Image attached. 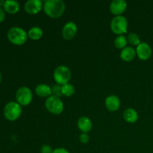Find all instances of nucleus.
I'll list each match as a JSON object with an SVG mask.
<instances>
[{
    "label": "nucleus",
    "instance_id": "obj_1",
    "mask_svg": "<svg viewBox=\"0 0 153 153\" xmlns=\"http://www.w3.org/2000/svg\"><path fill=\"white\" fill-rule=\"evenodd\" d=\"M43 11L52 19H58L64 14L66 4L62 0H47L43 3Z\"/></svg>",
    "mask_w": 153,
    "mask_h": 153
},
{
    "label": "nucleus",
    "instance_id": "obj_2",
    "mask_svg": "<svg viewBox=\"0 0 153 153\" xmlns=\"http://www.w3.org/2000/svg\"><path fill=\"white\" fill-rule=\"evenodd\" d=\"M7 37L9 41L16 46L25 44L28 40V32L20 27H12L7 31Z\"/></svg>",
    "mask_w": 153,
    "mask_h": 153
},
{
    "label": "nucleus",
    "instance_id": "obj_3",
    "mask_svg": "<svg viewBox=\"0 0 153 153\" xmlns=\"http://www.w3.org/2000/svg\"><path fill=\"white\" fill-rule=\"evenodd\" d=\"M22 106L16 102H9L5 105L4 108V116L7 120L16 121L20 117L22 114Z\"/></svg>",
    "mask_w": 153,
    "mask_h": 153
},
{
    "label": "nucleus",
    "instance_id": "obj_4",
    "mask_svg": "<svg viewBox=\"0 0 153 153\" xmlns=\"http://www.w3.org/2000/svg\"><path fill=\"white\" fill-rule=\"evenodd\" d=\"M45 107L48 111L55 115L61 114L64 111V103L61 98L54 95L46 99L45 102Z\"/></svg>",
    "mask_w": 153,
    "mask_h": 153
},
{
    "label": "nucleus",
    "instance_id": "obj_5",
    "mask_svg": "<svg viewBox=\"0 0 153 153\" xmlns=\"http://www.w3.org/2000/svg\"><path fill=\"white\" fill-rule=\"evenodd\" d=\"M72 77L70 69L64 65L56 67L53 73V78L55 82L59 85H64L69 83Z\"/></svg>",
    "mask_w": 153,
    "mask_h": 153
},
{
    "label": "nucleus",
    "instance_id": "obj_6",
    "mask_svg": "<svg viewBox=\"0 0 153 153\" xmlns=\"http://www.w3.org/2000/svg\"><path fill=\"white\" fill-rule=\"evenodd\" d=\"M128 20L124 16H116L111 22V29L117 35H124L128 30Z\"/></svg>",
    "mask_w": 153,
    "mask_h": 153
},
{
    "label": "nucleus",
    "instance_id": "obj_7",
    "mask_svg": "<svg viewBox=\"0 0 153 153\" xmlns=\"http://www.w3.org/2000/svg\"><path fill=\"white\" fill-rule=\"evenodd\" d=\"M33 94L31 89L28 87H21L17 90L16 94V102L21 106L28 105L32 102Z\"/></svg>",
    "mask_w": 153,
    "mask_h": 153
},
{
    "label": "nucleus",
    "instance_id": "obj_8",
    "mask_svg": "<svg viewBox=\"0 0 153 153\" xmlns=\"http://www.w3.org/2000/svg\"><path fill=\"white\" fill-rule=\"evenodd\" d=\"M136 54L141 61H147L152 56V48L146 42H141L136 48Z\"/></svg>",
    "mask_w": 153,
    "mask_h": 153
},
{
    "label": "nucleus",
    "instance_id": "obj_9",
    "mask_svg": "<svg viewBox=\"0 0 153 153\" xmlns=\"http://www.w3.org/2000/svg\"><path fill=\"white\" fill-rule=\"evenodd\" d=\"M43 8V4L40 0H29L25 3L24 9L28 14L34 15L40 13Z\"/></svg>",
    "mask_w": 153,
    "mask_h": 153
},
{
    "label": "nucleus",
    "instance_id": "obj_10",
    "mask_svg": "<svg viewBox=\"0 0 153 153\" xmlns=\"http://www.w3.org/2000/svg\"><path fill=\"white\" fill-rule=\"evenodd\" d=\"M78 31L77 25L74 22H68L64 25L62 29L63 38L66 40H70L74 38Z\"/></svg>",
    "mask_w": 153,
    "mask_h": 153
},
{
    "label": "nucleus",
    "instance_id": "obj_11",
    "mask_svg": "<svg viewBox=\"0 0 153 153\" xmlns=\"http://www.w3.org/2000/svg\"><path fill=\"white\" fill-rule=\"evenodd\" d=\"M110 11L112 14L121 16L127 8V3L124 0H114L110 4Z\"/></svg>",
    "mask_w": 153,
    "mask_h": 153
},
{
    "label": "nucleus",
    "instance_id": "obj_12",
    "mask_svg": "<svg viewBox=\"0 0 153 153\" xmlns=\"http://www.w3.org/2000/svg\"><path fill=\"white\" fill-rule=\"evenodd\" d=\"M105 108L109 111H117L120 108V100L115 95H110L105 101Z\"/></svg>",
    "mask_w": 153,
    "mask_h": 153
},
{
    "label": "nucleus",
    "instance_id": "obj_13",
    "mask_svg": "<svg viewBox=\"0 0 153 153\" xmlns=\"http://www.w3.org/2000/svg\"><path fill=\"white\" fill-rule=\"evenodd\" d=\"M77 126L82 133L88 134L93 128L92 121L88 117H81L78 120Z\"/></svg>",
    "mask_w": 153,
    "mask_h": 153
},
{
    "label": "nucleus",
    "instance_id": "obj_14",
    "mask_svg": "<svg viewBox=\"0 0 153 153\" xmlns=\"http://www.w3.org/2000/svg\"><path fill=\"white\" fill-rule=\"evenodd\" d=\"M136 55V49H134L131 46H126L122 49L120 52V58L123 61L129 62V61H133L135 58Z\"/></svg>",
    "mask_w": 153,
    "mask_h": 153
},
{
    "label": "nucleus",
    "instance_id": "obj_15",
    "mask_svg": "<svg viewBox=\"0 0 153 153\" xmlns=\"http://www.w3.org/2000/svg\"><path fill=\"white\" fill-rule=\"evenodd\" d=\"M20 8V6L18 1H14V0H7L4 1V4H3V9L4 11L10 14H15L18 13Z\"/></svg>",
    "mask_w": 153,
    "mask_h": 153
},
{
    "label": "nucleus",
    "instance_id": "obj_16",
    "mask_svg": "<svg viewBox=\"0 0 153 153\" xmlns=\"http://www.w3.org/2000/svg\"><path fill=\"white\" fill-rule=\"evenodd\" d=\"M35 93L39 97L48 98L52 95V88L45 84H40L36 87Z\"/></svg>",
    "mask_w": 153,
    "mask_h": 153
},
{
    "label": "nucleus",
    "instance_id": "obj_17",
    "mask_svg": "<svg viewBox=\"0 0 153 153\" xmlns=\"http://www.w3.org/2000/svg\"><path fill=\"white\" fill-rule=\"evenodd\" d=\"M123 118L127 123H134L138 120V113L137 111L131 108L126 109L123 112Z\"/></svg>",
    "mask_w": 153,
    "mask_h": 153
},
{
    "label": "nucleus",
    "instance_id": "obj_18",
    "mask_svg": "<svg viewBox=\"0 0 153 153\" xmlns=\"http://www.w3.org/2000/svg\"><path fill=\"white\" fill-rule=\"evenodd\" d=\"M43 35V31L41 28L38 26L32 27L28 31V37L33 40H38L42 38Z\"/></svg>",
    "mask_w": 153,
    "mask_h": 153
},
{
    "label": "nucleus",
    "instance_id": "obj_19",
    "mask_svg": "<svg viewBox=\"0 0 153 153\" xmlns=\"http://www.w3.org/2000/svg\"><path fill=\"white\" fill-rule=\"evenodd\" d=\"M127 43H128V41L125 35H118L114 40L115 47L119 49H123L124 48L126 47Z\"/></svg>",
    "mask_w": 153,
    "mask_h": 153
},
{
    "label": "nucleus",
    "instance_id": "obj_20",
    "mask_svg": "<svg viewBox=\"0 0 153 153\" xmlns=\"http://www.w3.org/2000/svg\"><path fill=\"white\" fill-rule=\"evenodd\" d=\"M76 92L75 87L70 83H67L66 85H62V93L63 96L67 97H70L73 95Z\"/></svg>",
    "mask_w": 153,
    "mask_h": 153
},
{
    "label": "nucleus",
    "instance_id": "obj_21",
    "mask_svg": "<svg viewBox=\"0 0 153 153\" xmlns=\"http://www.w3.org/2000/svg\"><path fill=\"white\" fill-rule=\"evenodd\" d=\"M126 38L128 43H130L131 46H137L140 43H141L140 37H139L138 34H136V33H130V34H128Z\"/></svg>",
    "mask_w": 153,
    "mask_h": 153
},
{
    "label": "nucleus",
    "instance_id": "obj_22",
    "mask_svg": "<svg viewBox=\"0 0 153 153\" xmlns=\"http://www.w3.org/2000/svg\"><path fill=\"white\" fill-rule=\"evenodd\" d=\"M52 95L55 96V97H58L59 98H61V97H63V93H62V86L61 85H53L52 87Z\"/></svg>",
    "mask_w": 153,
    "mask_h": 153
},
{
    "label": "nucleus",
    "instance_id": "obj_23",
    "mask_svg": "<svg viewBox=\"0 0 153 153\" xmlns=\"http://www.w3.org/2000/svg\"><path fill=\"white\" fill-rule=\"evenodd\" d=\"M54 149L52 146L48 144H44L40 147V152L41 153H52Z\"/></svg>",
    "mask_w": 153,
    "mask_h": 153
},
{
    "label": "nucleus",
    "instance_id": "obj_24",
    "mask_svg": "<svg viewBox=\"0 0 153 153\" xmlns=\"http://www.w3.org/2000/svg\"><path fill=\"white\" fill-rule=\"evenodd\" d=\"M79 140H80L81 143H84V144H86L89 142L90 140V137L88 135V134L87 133H82L79 136Z\"/></svg>",
    "mask_w": 153,
    "mask_h": 153
},
{
    "label": "nucleus",
    "instance_id": "obj_25",
    "mask_svg": "<svg viewBox=\"0 0 153 153\" xmlns=\"http://www.w3.org/2000/svg\"><path fill=\"white\" fill-rule=\"evenodd\" d=\"M52 153H70V152L65 148H56L54 149Z\"/></svg>",
    "mask_w": 153,
    "mask_h": 153
},
{
    "label": "nucleus",
    "instance_id": "obj_26",
    "mask_svg": "<svg viewBox=\"0 0 153 153\" xmlns=\"http://www.w3.org/2000/svg\"><path fill=\"white\" fill-rule=\"evenodd\" d=\"M5 19V11L1 7H0V22H3Z\"/></svg>",
    "mask_w": 153,
    "mask_h": 153
},
{
    "label": "nucleus",
    "instance_id": "obj_27",
    "mask_svg": "<svg viewBox=\"0 0 153 153\" xmlns=\"http://www.w3.org/2000/svg\"><path fill=\"white\" fill-rule=\"evenodd\" d=\"M4 2V1H3V0H0V7H1V6H3Z\"/></svg>",
    "mask_w": 153,
    "mask_h": 153
},
{
    "label": "nucleus",
    "instance_id": "obj_28",
    "mask_svg": "<svg viewBox=\"0 0 153 153\" xmlns=\"http://www.w3.org/2000/svg\"><path fill=\"white\" fill-rule=\"evenodd\" d=\"M1 79H2V76H1V72H0V84H1Z\"/></svg>",
    "mask_w": 153,
    "mask_h": 153
}]
</instances>
